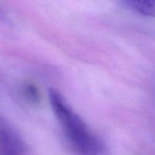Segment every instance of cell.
<instances>
[{"label": "cell", "mask_w": 155, "mask_h": 155, "mask_svg": "<svg viewBox=\"0 0 155 155\" xmlns=\"http://www.w3.org/2000/svg\"><path fill=\"white\" fill-rule=\"evenodd\" d=\"M50 104L65 136L77 155H107L105 144L89 129L83 120L67 104L58 90L50 89Z\"/></svg>", "instance_id": "6da1fadb"}, {"label": "cell", "mask_w": 155, "mask_h": 155, "mask_svg": "<svg viewBox=\"0 0 155 155\" xmlns=\"http://www.w3.org/2000/svg\"><path fill=\"white\" fill-rule=\"evenodd\" d=\"M25 145L16 130L0 120V155H25Z\"/></svg>", "instance_id": "7a4b0ae2"}, {"label": "cell", "mask_w": 155, "mask_h": 155, "mask_svg": "<svg viewBox=\"0 0 155 155\" xmlns=\"http://www.w3.org/2000/svg\"><path fill=\"white\" fill-rule=\"evenodd\" d=\"M124 4L127 8L139 15L155 18V0H127Z\"/></svg>", "instance_id": "3957f363"}, {"label": "cell", "mask_w": 155, "mask_h": 155, "mask_svg": "<svg viewBox=\"0 0 155 155\" xmlns=\"http://www.w3.org/2000/svg\"><path fill=\"white\" fill-rule=\"evenodd\" d=\"M24 93L26 97L33 102H38L39 100V93L36 87L33 84H27L24 87Z\"/></svg>", "instance_id": "277c9868"}, {"label": "cell", "mask_w": 155, "mask_h": 155, "mask_svg": "<svg viewBox=\"0 0 155 155\" xmlns=\"http://www.w3.org/2000/svg\"><path fill=\"white\" fill-rule=\"evenodd\" d=\"M1 17H2V12H0V18H1Z\"/></svg>", "instance_id": "5b68a950"}]
</instances>
